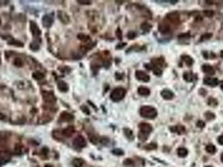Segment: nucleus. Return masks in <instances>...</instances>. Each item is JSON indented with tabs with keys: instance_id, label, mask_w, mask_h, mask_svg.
I'll use <instances>...</instances> for the list:
<instances>
[{
	"instance_id": "f257e3e1",
	"label": "nucleus",
	"mask_w": 223,
	"mask_h": 167,
	"mask_svg": "<svg viewBox=\"0 0 223 167\" xmlns=\"http://www.w3.org/2000/svg\"><path fill=\"white\" fill-rule=\"evenodd\" d=\"M139 129H140V132L138 134V138L141 141H145L148 139V135H149L153 130V127L150 125L149 124L145 122H143L139 124Z\"/></svg>"
},
{
	"instance_id": "f03ea898",
	"label": "nucleus",
	"mask_w": 223,
	"mask_h": 167,
	"mask_svg": "<svg viewBox=\"0 0 223 167\" xmlns=\"http://www.w3.org/2000/svg\"><path fill=\"white\" fill-rule=\"evenodd\" d=\"M140 114L142 117L146 119H154L158 113L156 109L152 106H143L140 109Z\"/></svg>"
},
{
	"instance_id": "7ed1b4c3",
	"label": "nucleus",
	"mask_w": 223,
	"mask_h": 167,
	"mask_svg": "<svg viewBox=\"0 0 223 167\" xmlns=\"http://www.w3.org/2000/svg\"><path fill=\"white\" fill-rule=\"evenodd\" d=\"M126 94V90L123 89V88H116L115 89L112 90V92L111 93V97L112 100L115 101V102H117V101L122 100V99L124 98Z\"/></svg>"
},
{
	"instance_id": "20e7f679",
	"label": "nucleus",
	"mask_w": 223,
	"mask_h": 167,
	"mask_svg": "<svg viewBox=\"0 0 223 167\" xmlns=\"http://www.w3.org/2000/svg\"><path fill=\"white\" fill-rule=\"evenodd\" d=\"M86 140H85L84 137L81 136V135H78L73 140V145L77 149L83 148V147L86 146Z\"/></svg>"
},
{
	"instance_id": "39448f33",
	"label": "nucleus",
	"mask_w": 223,
	"mask_h": 167,
	"mask_svg": "<svg viewBox=\"0 0 223 167\" xmlns=\"http://www.w3.org/2000/svg\"><path fill=\"white\" fill-rule=\"evenodd\" d=\"M135 76L137 78V79L140 80L143 82H149L150 79L149 76L143 71H141V70H137L135 73Z\"/></svg>"
},
{
	"instance_id": "423d86ee",
	"label": "nucleus",
	"mask_w": 223,
	"mask_h": 167,
	"mask_svg": "<svg viewBox=\"0 0 223 167\" xmlns=\"http://www.w3.org/2000/svg\"><path fill=\"white\" fill-rule=\"evenodd\" d=\"M44 100L45 102L48 103V104H55L56 102V98L55 97L53 94L51 92H46L44 93Z\"/></svg>"
},
{
	"instance_id": "0eeeda50",
	"label": "nucleus",
	"mask_w": 223,
	"mask_h": 167,
	"mask_svg": "<svg viewBox=\"0 0 223 167\" xmlns=\"http://www.w3.org/2000/svg\"><path fill=\"white\" fill-rule=\"evenodd\" d=\"M205 84L206 85H209L211 87H215L218 84L219 81L216 78H212V77H206L203 80Z\"/></svg>"
},
{
	"instance_id": "6e6552de",
	"label": "nucleus",
	"mask_w": 223,
	"mask_h": 167,
	"mask_svg": "<svg viewBox=\"0 0 223 167\" xmlns=\"http://www.w3.org/2000/svg\"><path fill=\"white\" fill-rule=\"evenodd\" d=\"M30 30H31L32 34L34 36V37H38V36H40V34H41V32H40L38 25H37L34 22H30Z\"/></svg>"
},
{
	"instance_id": "1a4fd4ad",
	"label": "nucleus",
	"mask_w": 223,
	"mask_h": 167,
	"mask_svg": "<svg viewBox=\"0 0 223 167\" xmlns=\"http://www.w3.org/2000/svg\"><path fill=\"white\" fill-rule=\"evenodd\" d=\"M58 18L63 24H68L70 22V19L69 16L66 13L63 12V11H59L58 12Z\"/></svg>"
},
{
	"instance_id": "9d476101",
	"label": "nucleus",
	"mask_w": 223,
	"mask_h": 167,
	"mask_svg": "<svg viewBox=\"0 0 223 167\" xmlns=\"http://www.w3.org/2000/svg\"><path fill=\"white\" fill-rule=\"evenodd\" d=\"M161 96L165 99L169 100V99H172L174 98V93L171 90H170V89H165L161 91Z\"/></svg>"
},
{
	"instance_id": "9b49d317",
	"label": "nucleus",
	"mask_w": 223,
	"mask_h": 167,
	"mask_svg": "<svg viewBox=\"0 0 223 167\" xmlns=\"http://www.w3.org/2000/svg\"><path fill=\"white\" fill-rule=\"evenodd\" d=\"M42 23H43L44 27L49 28L53 24V19L50 15H45L43 17V19H42Z\"/></svg>"
},
{
	"instance_id": "f8f14e48",
	"label": "nucleus",
	"mask_w": 223,
	"mask_h": 167,
	"mask_svg": "<svg viewBox=\"0 0 223 167\" xmlns=\"http://www.w3.org/2000/svg\"><path fill=\"white\" fill-rule=\"evenodd\" d=\"M60 119L61 121H67V122H68V121H71L72 119H74V117L71 114H70V113L63 112V113H61V114H60Z\"/></svg>"
},
{
	"instance_id": "ddd939ff",
	"label": "nucleus",
	"mask_w": 223,
	"mask_h": 167,
	"mask_svg": "<svg viewBox=\"0 0 223 167\" xmlns=\"http://www.w3.org/2000/svg\"><path fill=\"white\" fill-rule=\"evenodd\" d=\"M202 70L204 73L207 74H210V75H212L215 74V69L214 68H213L212 66H211V65L209 64H204L202 66Z\"/></svg>"
},
{
	"instance_id": "4468645a",
	"label": "nucleus",
	"mask_w": 223,
	"mask_h": 167,
	"mask_svg": "<svg viewBox=\"0 0 223 167\" xmlns=\"http://www.w3.org/2000/svg\"><path fill=\"white\" fill-rule=\"evenodd\" d=\"M159 32L162 33V34H167V33L170 32V26L167 24H165V23H161V24H159Z\"/></svg>"
},
{
	"instance_id": "2eb2a0df",
	"label": "nucleus",
	"mask_w": 223,
	"mask_h": 167,
	"mask_svg": "<svg viewBox=\"0 0 223 167\" xmlns=\"http://www.w3.org/2000/svg\"><path fill=\"white\" fill-rule=\"evenodd\" d=\"M138 93L142 96H148L150 94V90H149V89H148L147 87L141 86V87H139L138 89Z\"/></svg>"
},
{
	"instance_id": "dca6fc26",
	"label": "nucleus",
	"mask_w": 223,
	"mask_h": 167,
	"mask_svg": "<svg viewBox=\"0 0 223 167\" xmlns=\"http://www.w3.org/2000/svg\"><path fill=\"white\" fill-rule=\"evenodd\" d=\"M10 160V155L9 152H2L0 153V163H5Z\"/></svg>"
},
{
	"instance_id": "f3484780",
	"label": "nucleus",
	"mask_w": 223,
	"mask_h": 167,
	"mask_svg": "<svg viewBox=\"0 0 223 167\" xmlns=\"http://www.w3.org/2000/svg\"><path fill=\"white\" fill-rule=\"evenodd\" d=\"M167 19H170L171 22H176L180 19V16H179V14L177 12H173L167 14Z\"/></svg>"
},
{
	"instance_id": "a211bd4d",
	"label": "nucleus",
	"mask_w": 223,
	"mask_h": 167,
	"mask_svg": "<svg viewBox=\"0 0 223 167\" xmlns=\"http://www.w3.org/2000/svg\"><path fill=\"white\" fill-rule=\"evenodd\" d=\"M170 130H171V132L174 133H178V134H182L185 132V127L181 126V125H178V126H172L170 128Z\"/></svg>"
},
{
	"instance_id": "6ab92c4d",
	"label": "nucleus",
	"mask_w": 223,
	"mask_h": 167,
	"mask_svg": "<svg viewBox=\"0 0 223 167\" xmlns=\"http://www.w3.org/2000/svg\"><path fill=\"white\" fill-rule=\"evenodd\" d=\"M73 133H74V127H72V126L67 127V128L64 129V130L62 131L63 135L65 137H70Z\"/></svg>"
},
{
	"instance_id": "aec40b11",
	"label": "nucleus",
	"mask_w": 223,
	"mask_h": 167,
	"mask_svg": "<svg viewBox=\"0 0 223 167\" xmlns=\"http://www.w3.org/2000/svg\"><path fill=\"white\" fill-rule=\"evenodd\" d=\"M182 59L185 61V63L188 65V66H191L194 63V60L191 58V56H188V55H183L182 56Z\"/></svg>"
},
{
	"instance_id": "412c9836",
	"label": "nucleus",
	"mask_w": 223,
	"mask_h": 167,
	"mask_svg": "<svg viewBox=\"0 0 223 167\" xmlns=\"http://www.w3.org/2000/svg\"><path fill=\"white\" fill-rule=\"evenodd\" d=\"M58 89L61 92H66L68 90V86H67L66 83H65L64 81H60L58 83Z\"/></svg>"
},
{
	"instance_id": "4be33fe9",
	"label": "nucleus",
	"mask_w": 223,
	"mask_h": 167,
	"mask_svg": "<svg viewBox=\"0 0 223 167\" xmlns=\"http://www.w3.org/2000/svg\"><path fill=\"white\" fill-rule=\"evenodd\" d=\"M177 154L180 157H185L188 155V150L185 148H179L177 150Z\"/></svg>"
},
{
	"instance_id": "5701e85b",
	"label": "nucleus",
	"mask_w": 223,
	"mask_h": 167,
	"mask_svg": "<svg viewBox=\"0 0 223 167\" xmlns=\"http://www.w3.org/2000/svg\"><path fill=\"white\" fill-rule=\"evenodd\" d=\"M83 160L81 159H74L73 161H72V164H73L74 167H82L83 165Z\"/></svg>"
},
{
	"instance_id": "b1692460",
	"label": "nucleus",
	"mask_w": 223,
	"mask_h": 167,
	"mask_svg": "<svg viewBox=\"0 0 223 167\" xmlns=\"http://www.w3.org/2000/svg\"><path fill=\"white\" fill-rule=\"evenodd\" d=\"M206 150L210 154H215L216 151V147H215V145L210 144V145H208L206 147Z\"/></svg>"
},
{
	"instance_id": "393cba45",
	"label": "nucleus",
	"mask_w": 223,
	"mask_h": 167,
	"mask_svg": "<svg viewBox=\"0 0 223 167\" xmlns=\"http://www.w3.org/2000/svg\"><path fill=\"white\" fill-rule=\"evenodd\" d=\"M184 79L186 82H192L193 79H194V77H193V74L191 73H185L184 74Z\"/></svg>"
},
{
	"instance_id": "a878e982",
	"label": "nucleus",
	"mask_w": 223,
	"mask_h": 167,
	"mask_svg": "<svg viewBox=\"0 0 223 167\" xmlns=\"http://www.w3.org/2000/svg\"><path fill=\"white\" fill-rule=\"evenodd\" d=\"M77 37H78V39L81 41H82V42H89L90 41V37L88 35H86V34H80L77 35Z\"/></svg>"
},
{
	"instance_id": "bb28decb",
	"label": "nucleus",
	"mask_w": 223,
	"mask_h": 167,
	"mask_svg": "<svg viewBox=\"0 0 223 167\" xmlns=\"http://www.w3.org/2000/svg\"><path fill=\"white\" fill-rule=\"evenodd\" d=\"M32 76H33V78L35 79H37V80L42 79L44 78V74L39 71H36V72H34V73H33Z\"/></svg>"
},
{
	"instance_id": "cd10ccee",
	"label": "nucleus",
	"mask_w": 223,
	"mask_h": 167,
	"mask_svg": "<svg viewBox=\"0 0 223 167\" xmlns=\"http://www.w3.org/2000/svg\"><path fill=\"white\" fill-rule=\"evenodd\" d=\"M151 28H152V26L148 24V23H143V24H141V29H142L143 30L146 31V32L149 31V29H151Z\"/></svg>"
},
{
	"instance_id": "c85d7f7f",
	"label": "nucleus",
	"mask_w": 223,
	"mask_h": 167,
	"mask_svg": "<svg viewBox=\"0 0 223 167\" xmlns=\"http://www.w3.org/2000/svg\"><path fill=\"white\" fill-rule=\"evenodd\" d=\"M9 136V133L7 131H0V140H4Z\"/></svg>"
},
{
	"instance_id": "c756f323",
	"label": "nucleus",
	"mask_w": 223,
	"mask_h": 167,
	"mask_svg": "<svg viewBox=\"0 0 223 167\" xmlns=\"http://www.w3.org/2000/svg\"><path fill=\"white\" fill-rule=\"evenodd\" d=\"M124 134H125V135L128 139H131V140L133 139V132L131 130H129V129H124Z\"/></svg>"
},
{
	"instance_id": "7c9ffc66",
	"label": "nucleus",
	"mask_w": 223,
	"mask_h": 167,
	"mask_svg": "<svg viewBox=\"0 0 223 167\" xmlns=\"http://www.w3.org/2000/svg\"><path fill=\"white\" fill-rule=\"evenodd\" d=\"M9 44H14V45H16V46H20V47H23V44L21 43V42H19V41H16L15 39H11L10 41H9Z\"/></svg>"
},
{
	"instance_id": "2f4dec72",
	"label": "nucleus",
	"mask_w": 223,
	"mask_h": 167,
	"mask_svg": "<svg viewBox=\"0 0 223 167\" xmlns=\"http://www.w3.org/2000/svg\"><path fill=\"white\" fill-rule=\"evenodd\" d=\"M156 148H157V145L154 143H151V144H149V145L144 146V149H146V150H154V149H156Z\"/></svg>"
},
{
	"instance_id": "473e14b6",
	"label": "nucleus",
	"mask_w": 223,
	"mask_h": 167,
	"mask_svg": "<svg viewBox=\"0 0 223 167\" xmlns=\"http://www.w3.org/2000/svg\"><path fill=\"white\" fill-rule=\"evenodd\" d=\"M205 116L206 117V119H208V120H211V119H215V114H213V113H211V112H206V114H205Z\"/></svg>"
},
{
	"instance_id": "72a5a7b5",
	"label": "nucleus",
	"mask_w": 223,
	"mask_h": 167,
	"mask_svg": "<svg viewBox=\"0 0 223 167\" xmlns=\"http://www.w3.org/2000/svg\"><path fill=\"white\" fill-rule=\"evenodd\" d=\"M14 65H15V66H17V67H22L23 66V62H22V60H21L19 58L15 59H14Z\"/></svg>"
},
{
	"instance_id": "f704fd0d",
	"label": "nucleus",
	"mask_w": 223,
	"mask_h": 167,
	"mask_svg": "<svg viewBox=\"0 0 223 167\" xmlns=\"http://www.w3.org/2000/svg\"><path fill=\"white\" fill-rule=\"evenodd\" d=\"M112 154L116 155H122L124 154V152L122 151L121 149H114V150H112Z\"/></svg>"
},
{
	"instance_id": "c9c22d12",
	"label": "nucleus",
	"mask_w": 223,
	"mask_h": 167,
	"mask_svg": "<svg viewBox=\"0 0 223 167\" xmlns=\"http://www.w3.org/2000/svg\"><path fill=\"white\" fill-rule=\"evenodd\" d=\"M39 48H40V45L36 43V42H33V43H31V44H30V49H33V50H34V51H35V50H38Z\"/></svg>"
},
{
	"instance_id": "e433bc0d",
	"label": "nucleus",
	"mask_w": 223,
	"mask_h": 167,
	"mask_svg": "<svg viewBox=\"0 0 223 167\" xmlns=\"http://www.w3.org/2000/svg\"><path fill=\"white\" fill-rule=\"evenodd\" d=\"M203 14H204L206 17H209V18L213 17V15H214V12H213L212 10H205L204 12H203Z\"/></svg>"
},
{
	"instance_id": "4c0bfd02",
	"label": "nucleus",
	"mask_w": 223,
	"mask_h": 167,
	"mask_svg": "<svg viewBox=\"0 0 223 167\" xmlns=\"http://www.w3.org/2000/svg\"><path fill=\"white\" fill-rule=\"evenodd\" d=\"M89 139H90V141H91L92 144H94V145H96V144L98 142L97 137H96V136H95V135H90Z\"/></svg>"
},
{
	"instance_id": "58836bf2",
	"label": "nucleus",
	"mask_w": 223,
	"mask_h": 167,
	"mask_svg": "<svg viewBox=\"0 0 223 167\" xmlns=\"http://www.w3.org/2000/svg\"><path fill=\"white\" fill-rule=\"evenodd\" d=\"M211 35H212V34H203V35L201 36V41L207 40V39H209L211 37Z\"/></svg>"
},
{
	"instance_id": "ea45409f",
	"label": "nucleus",
	"mask_w": 223,
	"mask_h": 167,
	"mask_svg": "<svg viewBox=\"0 0 223 167\" xmlns=\"http://www.w3.org/2000/svg\"><path fill=\"white\" fill-rule=\"evenodd\" d=\"M135 37H136V33L133 32V31H129V32L127 33V38H128L129 39H133Z\"/></svg>"
},
{
	"instance_id": "a19ab883",
	"label": "nucleus",
	"mask_w": 223,
	"mask_h": 167,
	"mask_svg": "<svg viewBox=\"0 0 223 167\" xmlns=\"http://www.w3.org/2000/svg\"><path fill=\"white\" fill-rule=\"evenodd\" d=\"M154 74L155 75H158V76H160V75L162 74V70L160 69L159 68H154Z\"/></svg>"
},
{
	"instance_id": "79ce46f5",
	"label": "nucleus",
	"mask_w": 223,
	"mask_h": 167,
	"mask_svg": "<svg viewBox=\"0 0 223 167\" xmlns=\"http://www.w3.org/2000/svg\"><path fill=\"white\" fill-rule=\"evenodd\" d=\"M100 142H101V144H103V145H106V144H107L108 142H109V140H108L106 137H101V139H100Z\"/></svg>"
},
{
	"instance_id": "37998d69",
	"label": "nucleus",
	"mask_w": 223,
	"mask_h": 167,
	"mask_svg": "<svg viewBox=\"0 0 223 167\" xmlns=\"http://www.w3.org/2000/svg\"><path fill=\"white\" fill-rule=\"evenodd\" d=\"M81 109H82V111L85 113V114H90V111H89V109H88V108H86L85 105L81 106Z\"/></svg>"
},
{
	"instance_id": "c03bdc74",
	"label": "nucleus",
	"mask_w": 223,
	"mask_h": 167,
	"mask_svg": "<svg viewBox=\"0 0 223 167\" xmlns=\"http://www.w3.org/2000/svg\"><path fill=\"white\" fill-rule=\"evenodd\" d=\"M196 125H197L198 127H200V128H204V127H205V123L203 122V121H201V120H199L197 122V124H196Z\"/></svg>"
},
{
	"instance_id": "a18cd8bd",
	"label": "nucleus",
	"mask_w": 223,
	"mask_h": 167,
	"mask_svg": "<svg viewBox=\"0 0 223 167\" xmlns=\"http://www.w3.org/2000/svg\"><path fill=\"white\" fill-rule=\"evenodd\" d=\"M77 2L79 3L80 4H84V5L85 4H87L88 5V4H91V1H83V0H78Z\"/></svg>"
},
{
	"instance_id": "49530a36",
	"label": "nucleus",
	"mask_w": 223,
	"mask_h": 167,
	"mask_svg": "<svg viewBox=\"0 0 223 167\" xmlns=\"http://www.w3.org/2000/svg\"><path fill=\"white\" fill-rule=\"evenodd\" d=\"M124 164L125 165H132V164H133V162L131 159H127V160H124Z\"/></svg>"
},
{
	"instance_id": "de8ad7c7",
	"label": "nucleus",
	"mask_w": 223,
	"mask_h": 167,
	"mask_svg": "<svg viewBox=\"0 0 223 167\" xmlns=\"http://www.w3.org/2000/svg\"><path fill=\"white\" fill-rule=\"evenodd\" d=\"M116 34H117V38H118L119 39H122V32H121V30H120V29H119L117 30V32H116Z\"/></svg>"
},
{
	"instance_id": "09e8293b",
	"label": "nucleus",
	"mask_w": 223,
	"mask_h": 167,
	"mask_svg": "<svg viewBox=\"0 0 223 167\" xmlns=\"http://www.w3.org/2000/svg\"><path fill=\"white\" fill-rule=\"evenodd\" d=\"M217 141H218V143H219L220 145H223V135H221V136L218 137Z\"/></svg>"
},
{
	"instance_id": "8fccbe9b",
	"label": "nucleus",
	"mask_w": 223,
	"mask_h": 167,
	"mask_svg": "<svg viewBox=\"0 0 223 167\" xmlns=\"http://www.w3.org/2000/svg\"><path fill=\"white\" fill-rule=\"evenodd\" d=\"M18 145H16V147H15V151H16V153L17 154H19V153H20V150H21V147L19 146V148H18Z\"/></svg>"
},
{
	"instance_id": "3c124183",
	"label": "nucleus",
	"mask_w": 223,
	"mask_h": 167,
	"mask_svg": "<svg viewBox=\"0 0 223 167\" xmlns=\"http://www.w3.org/2000/svg\"><path fill=\"white\" fill-rule=\"evenodd\" d=\"M4 118H5V115L3 114L2 113L0 112V119H4Z\"/></svg>"
},
{
	"instance_id": "603ef678",
	"label": "nucleus",
	"mask_w": 223,
	"mask_h": 167,
	"mask_svg": "<svg viewBox=\"0 0 223 167\" xmlns=\"http://www.w3.org/2000/svg\"><path fill=\"white\" fill-rule=\"evenodd\" d=\"M126 45V44H122V45H118V46H117V49H119V48H122V47H124Z\"/></svg>"
},
{
	"instance_id": "864d4df0",
	"label": "nucleus",
	"mask_w": 223,
	"mask_h": 167,
	"mask_svg": "<svg viewBox=\"0 0 223 167\" xmlns=\"http://www.w3.org/2000/svg\"><path fill=\"white\" fill-rule=\"evenodd\" d=\"M221 162L223 163V154L221 155Z\"/></svg>"
},
{
	"instance_id": "5fc2aeb1",
	"label": "nucleus",
	"mask_w": 223,
	"mask_h": 167,
	"mask_svg": "<svg viewBox=\"0 0 223 167\" xmlns=\"http://www.w3.org/2000/svg\"><path fill=\"white\" fill-rule=\"evenodd\" d=\"M45 167H53V166H52L51 165H45Z\"/></svg>"
},
{
	"instance_id": "6e6d98bb",
	"label": "nucleus",
	"mask_w": 223,
	"mask_h": 167,
	"mask_svg": "<svg viewBox=\"0 0 223 167\" xmlns=\"http://www.w3.org/2000/svg\"><path fill=\"white\" fill-rule=\"evenodd\" d=\"M221 58L223 59V50H222V51L221 52Z\"/></svg>"
},
{
	"instance_id": "4d7b16f0",
	"label": "nucleus",
	"mask_w": 223,
	"mask_h": 167,
	"mask_svg": "<svg viewBox=\"0 0 223 167\" xmlns=\"http://www.w3.org/2000/svg\"><path fill=\"white\" fill-rule=\"evenodd\" d=\"M221 89L223 90V82H222V84H221Z\"/></svg>"
},
{
	"instance_id": "13d9d810",
	"label": "nucleus",
	"mask_w": 223,
	"mask_h": 167,
	"mask_svg": "<svg viewBox=\"0 0 223 167\" xmlns=\"http://www.w3.org/2000/svg\"><path fill=\"white\" fill-rule=\"evenodd\" d=\"M205 167H211V166H205Z\"/></svg>"
},
{
	"instance_id": "bf43d9fd",
	"label": "nucleus",
	"mask_w": 223,
	"mask_h": 167,
	"mask_svg": "<svg viewBox=\"0 0 223 167\" xmlns=\"http://www.w3.org/2000/svg\"><path fill=\"white\" fill-rule=\"evenodd\" d=\"M0 23H1V21H0Z\"/></svg>"
}]
</instances>
